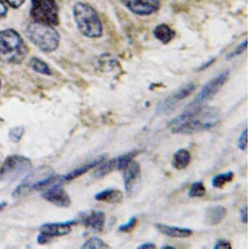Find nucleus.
<instances>
[{"instance_id": "423d86ee", "label": "nucleus", "mask_w": 251, "mask_h": 249, "mask_svg": "<svg viewBox=\"0 0 251 249\" xmlns=\"http://www.w3.org/2000/svg\"><path fill=\"white\" fill-rule=\"evenodd\" d=\"M31 161L28 158L21 155H11L3 161L0 167V180L3 181H14L31 169Z\"/></svg>"}, {"instance_id": "1a4fd4ad", "label": "nucleus", "mask_w": 251, "mask_h": 249, "mask_svg": "<svg viewBox=\"0 0 251 249\" xmlns=\"http://www.w3.org/2000/svg\"><path fill=\"white\" fill-rule=\"evenodd\" d=\"M123 5L135 15L148 16L160 8L159 0H121Z\"/></svg>"}, {"instance_id": "f257e3e1", "label": "nucleus", "mask_w": 251, "mask_h": 249, "mask_svg": "<svg viewBox=\"0 0 251 249\" xmlns=\"http://www.w3.org/2000/svg\"><path fill=\"white\" fill-rule=\"evenodd\" d=\"M220 120V109L203 105L186 108L179 116L172 119L169 126L174 134L194 135L214 128Z\"/></svg>"}, {"instance_id": "f3484780", "label": "nucleus", "mask_w": 251, "mask_h": 249, "mask_svg": "<svg viewBox=\"0 0 251 249\" xmlns=\"http://www.w3.org/2000/svg\"><path fill=\"white\" fill-rule=\"evenodd\" d=\"M153 35L163 44H169L176 36V32L166 24H161L155 27Z\"/></svg>"}, {"instance_id": "7ed1b4c3", "label": "nucleus", "mask_w": 251, "mask_h": 249, "mask_svg": "<svg viewBox=\"0 0 251 249\" xmlns=\"http://www.w3.org/2000/svg\"><path fill=\"white\" fill-rule=\"evenodd\" d=\"M73 15L75 25L83 35L88 38H99L102 35V23L93 7L86 3H75Z\"/></svg>"}, {"instance_id": "4468645a", "label": "nucleus", "mask_w": 251, "mask_h": 249, "mask_svg": "<svg viewBox=\"0 0 251 249\" xmlns=\"http://www.w3.org/2000/svg\"><path fill=\"white\" fill-rule=\"evenodd\" d=\"M154 226L162 234L169 236L171 238H185L193 235V231L187 227H180L162 223H156Z\"/></svg>"}, {"instance_id": "ddd939ff", "label": "nucleus", "mask_w": 251, "mask_h": 249, "mask_svg": "<svg viewBox=\"0 0 251 249\" xmlns=\"http://www.w3.org/2000/svg\"><path fill=\"white\" fill-rule=\"evenodd\" d=\"M141 167L140 165L132 161L126 168L123 169V181L125 186L126 192L127 194H131L135 184L140 179Z\"/></svg>"}, {"instance_id": "5701e85b", "label": "nucleus", "mask_w": 251, "mask_h": 249, "mask_svg": "<svg viewBox=\"0 0 251 249\" xmlns=\"http://www.w3.org/2000/svg\"><path fill=\"white\" fill-rule=\"evenodd\" d=\"M29 66L35 72L44 75H51V70L49 67L48 65L44 62L43 60H40L38 58H32L29 61Z\"/></svg>"}, {"instance_id": "cd10ccee", "label": "nucleus", "mask_w": 251, "mask_h": 249, "mask_svg": "<svg viewBox=\"0 0 251 249\" xmlns=\"http://www.w3.org/2000/svg\"><path fill=\"white\" fill-rule=\"evenodd\" d=\"M24 134V129L22 127H17L14 128L10 130L9 132V138L13 142H19L20 138H22Z\"/></svg>"}, {"instance_id": "a878e982", "label": "nucleus", "mask_w": 251, "mask_h": 249, "mask_svg": "<svg viewBox=\"0 0 251 249\" xmlns=\"http://www.w3.org/2000/svg\"><path fill=\"white\" fill-rule=\"evenodd\" d=\"M137 218H135V217H132V218L129 219L128 221L126 223L123 224V225H121L118 227V232H123V233L131 232L132 230L134 229L135 226L137 225Z\"/></svg>"}, {"instance_id": "b1692460", "label": "nucleus", "mask_w": 251, "mask_h": 249, "mask_svg": "<svg viewBox=\"0 0 251 249\" xmlns=\"http://www.w3.org/2000/svg\"><path fill=\"white\" fill-rule=\"evenodd\" d=\"M205 194V186L202 181L194 182L188 191V196L191 198L203 197Z\"/></svg>"}, {"instance_id": "412c9836", "label": "nucleus", "mask_w": 251, "mask_h": 249, "mask_svg": "<svg viewBox=\"0 0 251 249\" xmlns=\"http://www.w3.org/2000/svg\"><path fill=\"white\" fill-rule=\"evenodd\" d=\"M234 172L227 171L222 174H218L214 175V178L212 179V186L214 188L217 189H222L225 187L226 184L231 182L234 180Z\"/></svg>"}, {"instance_id": "39448f33", "label": "nucleus", "mask_w": 251, "mask_h": 249, "mask_svg": "<svg viewBox=\"0 0 251 249\" xmlns=\"http://www.w3.org/2000/svg\"><path fill=\"white\" fill-rule=\"evenodd\" d=\"M30 14L35 22L47 26H57L59 9L55 0H31Z\"/></svg>"}, {"instance_id": "2f4dec72", "label": "nucleus", "mask_w": 251, "mask_h": 249, "mask_svg": "<svg viewBox=\"0 0 251 249\" xmlns=\"http://www.w3.org/2000/svg\"><path fill=\"white\" fill-rule=\"evenodd\" d=\"M6 2L13 8H19L23 4L25 0H6Z\"/></svg>"}, {"instance_id": "9b49d317", "label": "nucleus", "mask_w": 251, "mask_h": 249, "mask_svg": "<svg viewBox=\"0 0 251 249\" xmlns=\"http://www.w3.org/2000/svg\"><path fill=\"white\" fill-rule=\"evenodd\" d=\"M80 221L86 228L94 232H101L106 222V215L101 211H91L84 214Z\"/></svg>"}, {"instance_id": "6ab92c4d", "label": "nucleus", "mask_w": 251, "mask_h": 249, "mask_svg": "<svg viewBox=\"0 0 251 249\" xmlns=\"http://www.w3.org/2000/svg\"><path fill=\"white\" fill-rule=\"evenodd\" d=\"M102 161H104V157H100L99 159H97L96 161H92L91 163L86 164L85 166L78 167L76 169H74L73 171L70 172L67 175H64L62 177V181H70L80 177V175L86 174V172L89 171L90 169L96 168L97 166H99Z\"/></svg>"}, {"instance_id": "aec40b11", "label": "nucleus", "mask_w": 251, "mask_h": 249, "mask_svg": "<svg viewBox=\"0 0 251 249\" xmlns=\"http://www.w3.org/2000/svg\"><path fill=\"white\" fill-rule=\"evenodd\" d=\"M97 169L95 170L94 177L101 178L106 176L114 170H117V160L116 158L106 161L105 162H101L99 166H97Z\"/></svg>"}, {"instance_id": "4be33fe9", "label": "nucleus", "mask_w": 251, "mask_h": 249, "mask_svg": "<svg viewBox=\"0 0 251 249\" xmlns=\"http://www.w3.org/2000/svg\"><path fill=\"white\" fill-rule=\"evenodd\" d=\"M137 153H138L137 151L128 152L116 158L117 170H123L126 168L133 161V159L137 155Z\"/></svg>"}, {"instance_id": "473e14b6", "label": "nucleus", "mask_w": 251, "mask_h": 249, "mask_svg": "<svg viewBox=\"0 0 251 249\" xmlns=\"http://www.w3.org/2000/svg\"><path fill=\"white\" fill-rule=\"evenodd\" d=\"M138 249H156V244H152V243H144V244H141L140 246L137 247Z\"/></svg>"}, {"instance_id": "dca6fc26", "label": "nucleus", "mask_w": 251, "mask_h": 249, "mask_svg": "<svg viewBox=\"0 0 251 249\" xmlns=\"http://www.w3.org/2000/svg\"><path fill=\"white\" fill-rule=\"evenodd\" d=\"M95 199L106 203H119L123 200V193L117 189L104 190L96 194Z\"/></svg>"}, {"instance_id": "c85d7f7f", "label": "nucleus", "mask_w": 251, "mask_h": 249, "mask_svg": "<svg viewBox=\"0 0 251 249\" xmlns=\"http://www.w3.org/2000/svg\"><path fill=\"white\" fill-rule=\"evenodd\" d=\"M247 43H248L247 40H244L239 46H237L236 48L234 49V52H232L230 54L228 55L227 58L228 59H232V58L235 57V56H238V55L242 54L243 52H245L246 48H247Z\"/></svg>"}, {"instance_id": "72a5a7b5", "label": "nucleus", "mask_w": 251, "mask_h": 249, "mask_svg": "<svg viewBox=\"0 0 251 249\" xmlns=\"http://www.w3.org/2000/svg\"><path fill=\"white\" fill-rule=\"evenodd\" d=\"M7 13V9H6L5 5L3 4V2L0 0V17H3L6 15Z\"/></svg>"}, {"instance_id": "0eeeda50", "label": "nucleus", "mask_w": 251, "mask_h": 249, "mask_svg": "<svg viewBox=\"0 0 251 249\" xmlns=\"http://www.w3.org/2000/svg\"><path fill=\"white\" fill-rule=\"evenodd\" d=\"M229 77L228 71H224L216 77L212 78L211 80L208 81L205 85L201 88L200 92L195 97L194 100L188 104L187 108H195V107L203 106L204 103L208 101L211 100L218 92H220V89L226 84Z\"/></svg>"}, {"instance_id": "20e7f679", "label": "nucleus", "mask_w": 251, "mask_h": 249, "mask_svg": "<svg viewBox=\"0 0 251 249\" xmlns=\"http://www.w3.org/2000/svg\"><path fill=\"white\" fill-rule=\"evenodd\" d=\"M26 34L32 43L43 52H54L60 43V35L51 26L33 22L27 26Z\"/></svg>"}, {"instance_id": "f8f14e48", "label": "nucleus", "mask_w": 251, "mask_h": 249, "mask_svg": "<svg viewBox=\"0 0 251 249\" xmlns=\"http://www.w3.org/2000/svg\"><path fill=\"white\" fill-rule=\"evenodd\" d=\"M74 223V221H69L66 222L45 224L40 227V233L46 235L50 239L54 237L66 236L71 232L72 226Z\"/></svg>"}, {"instance_id": "e433bc0d", "label": "nucleus", "mask_w": 251, "mask_h": 249, "mask_svg": "<svg viewBox=\"0 0 251 249\" xmlns=\"http://www.w3.org/2000/svg\"><path fill=\"white\" fill-rule=\"evenodd\" d=\"M7 204L5 203V202H3V203L0 204V211H2V210L4 208V206H6Z\"/></svg>"}, {"instance_id": "6e6552de", "label": "nucleus", "mask_w": 251, "mask_h": 249, "mask_svg": "<svg viewBox=\"0 0 251 249\" xmlns=\"http://www.w3.org/2000/svg\"><path fill=\"white\" fill-rule=\"evenodd\" d=\"M197 85L194 83H188L183 87L178 89L177 92H174L170 97L162 101L159 105L157 107V112L161 113H166V112H171L174 109V106L179 103L182 100H184L188 98L193 92L196 90Z\"/></svg>"}, {"instance_id": "c9c22d12", "label": "nucleus", "mask_w": 251, "mask_h": 249, "mask_svg": "<svg viewBox=\"0 0 251 249\" xmlns=\"http://www.w3.org/2000/svg\"><path fill=\"white\" fill-rule=\"evenodd\" d=\"M174 249L175 247L171 246V245H166V246L162 247V249Z\"/></svg>"}, {"instance_id": "4c0bfd02", "label": "nucleus", "mask_w": 251, "mask_h": 249, "mask_svg": "<svg viewBox=\"0 0 251 249\" xmlns=\"http://www.w3.org/2000/svg\"><path fill=\"white\" fill-rule=\"evenodd\" d=\"M0 88H1V81H0Z\"/></svg>"}, {"instance_id": "f03ea898", "label": "nucleus", "mask_w": 251, "mask_h": 249, "mask_svg": "<svg viewBox=\"0 0 251 249\" xmlns=\"http://www.w3.org/2000/svg\"><path fill=\"white\" fill-rule=\"evenodd\" d=\"M27 53L28 48L20 34L13 29L0 30V61L20 63Z\"/></svg>"}, {"instance_id": "2eb2a0df", "label": "nucleus", "mask_w": 251, "mask_h": 249, "mask_svg": "<svg viewBox=\"0 0 251 249\" xmlns=\"http://www.w3.org/2000/svg\"><path fill=\"white\" fill-rule=\"evenodd\" d=\"M227 215V209L225 206H215L207 210L205 213V221L207 223L215 226L220 223Z\"/></svg>"}, {"instance_id": "393cba45", "label": "nucleus", "mask_w": 251, "mask_h": 249, "mask_svg": "<svg viewBox=\"0 0 251 249\" xmlns=\"http://www.w3.org/2000/svg\"><path fill=\"white\" fill-rule=\"evenodd\" d=\"M81 249H109V246L104 241L101 240L99 238H92L83 244Z\"/></svg>"}, {"instance_id": "c756f323", "label": "nucleus", "mask_w": 251, "mask_h": 249, "mask_svg": "<svg viewBox=\"0 0 251 249\" xmlns=\"http://www.w3.org/2000/svg\"><path fill=\"white\" fill-rule=\"evenodd\" d=\"M214 249H232L231 244L228 240L226 239H219L214 245Z\"/></svg>"}, {"instance_id": "bb28decb", "label": "nucleus", "mask_w": 251, "mask_h": 249, "mask_svg": "<svg viewBox=\"0 0 251 249\" xmlns=\"http://www.w3.org/2000/svg\"><path fill=\"white\" fill-rule=\"evenodd\" d=\"M237 145H238V148L242 151H245L248 148V129L247 128L240 135Z\"/></svg>"}, {"instance_id": "7c9ffc66", "label": "nucleus", "mask_w": 251, "mask_h": 249, "mask_svg": "<svg viewBox=\"0 0 251 249\" xmlns=\"http://www.w3.org/2000/svg\"><path fill=\"white\" fill-rule=\"evenodd\" d=\"M240 219L244 223L248 222V206H244L240 209Z\"/></svg>"}, {"instance_id": "9d476101", "label": "nucleus", "mask_w": 251, "mask_h": 249, "mask_svg": "<svg viewBox=\"0 0 251 249\" xmlns=\"http://www.w3.org/2000/svg\"><path fill=\"white\" fill-rule=\"evenodd\" d=\"M44 199L59 207H69L72 205V199L68 193L63 189L60 184L50 186L43 194Z\"/></svg>"}, {"instance_id": "f704fd0d", "label": "nucleus", "mask_w": 251, "mask_h": 249, "mask_svg": "<svg viewBox=\"0 0 251 249\" xmlns=\"http://www.w3.org/2000/svg\"><path fill=\"white\" fill-rule=\"evenodd\" d=\"M214 59L213 60H208L207 63L204 64L203 66H200V68H199V71H203V70H205V69L208 68L209 66H212V64L214 63Z\"/></svg>"}, {"instance_id": "a211bd4d", "label": "nucleus", "mask_w": 251, "mask_h": 249, "mask_svg": "<svg viewBox=\"0 0 251 249\" xmlns=\"http://www.w3.org/2000/svg\"><path fill=\"white\" fill-rule=\"evenodd\" d=\"M190 162H191L190 152L185 149H180L174 153L172 164L174 168L181 170V169H186L189 166Z\"/></svg>"}]
</instances>
